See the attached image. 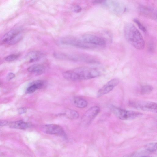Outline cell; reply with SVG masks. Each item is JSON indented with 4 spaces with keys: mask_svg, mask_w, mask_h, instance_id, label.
<instances>
[{
    "mask_svg": "<svg viewBox=\"0 0 157 157\" xmlns=\"http://www.w3.org/2000/svg\"><path fill=\"white\" fill-rule=\"evenodd\" d=\"M144 148L151 154L154 153L157 150V143H151L146 145Z\"/></svg>",
    "mask_w": 157,
    "mask_h": 157,
    "instance_id": "obj_19",
    "label": "cell"
},
{
    "mask_svg": "<svg viewBox=\"0 0 157 157\" xmlns=\"http://www.w3.org/2000/svg\"><path fill=\"white\" fill-rule=\"evenodd\" d=\"M119 82L120 80L117 78L111 80L98 91L97 97H99L109 93L118 85Z\"/></svg>",
    "mask_w": 157,
    "mask_h": 157,
    "instance_id": "obj_9",
    "label": "cell"
},
{
    "mask_svg": "<svg viewBox=\"0 0 157 157\" xmlns=\"http://www.w3.org/2000/svg\"><path fill=\"white\" fill-rule=\"evenodd\" d=\"M8 125L12 128L21 129H26L31 126L30 124L22 121L12 122Z\"/></svg>",
    "mask_w": 157,
    "mask_h": 157,
    "instance_id": "obj_14",
    "label": "cell"
},
{
    "mask_svg": "<svg viewBox=\"0 0 157 157\" xmlns=\"http://www.w3.org/2000/svg\"><path fill=\"white\" fill-rule=\"evenodd\" d=\"M62 44L83 48H89L96 47L90 44L83 42L75 38L66 37L63 38L61 40Z\"/></svg>",
    "mask_w": 157,
    "mask_h": 157,
    "instance_id": "obj_5",
    "label": "cell"
},
{
    "mask_svg": "<svg viewBox=\"0 0 157 157\" xmlns=\"http://www.w3.org/2000/svg\"><path fill=\"white\" fill-rule=\"evenodd\" d=\"M27 71L29 72L40 75L45 71V68L43 65L41 64H34L29 67Z\"/></svg>",
    "mask_w": 157,
    "mask_h": 157,
    "instance_id": "obj_15",
    "label": "cell"
},
{
    "mask_svg": "<svg viewBox=\"0 0 157 157\" xmlns=\"http://www.w3.org/2000/svg\"><path fill=\"white\" fill-rule=\"evenodd\" d=\"M153 87L149 85L142 86L141 88V92L142 95L149 94L153 90Z\"/></svg>",
    "mask_w": 157,
    "mask_h": 157,
    "instance_id": "obj_18",
    "label": "cell"
},
{
    "mask_svg": "<svg viewBox=\"0 0 157 157\" xmlns=\"http://www.w3.org/2000/svg\"><path fill=\"white\" fill-rule=\"evenodd\" d=\"M19 55H18L13 54V55H9L6 57L5 59L7 62H12L16 60L19 57Z\"/></svg>",
    "mask_w": 157,
    "mask_h": 157,
    "instance_id": "obj_21",
    "label": "cell"
},
{
    "mask_svg": "<svg viewBox=\"0 0 157 157\" xmlns=\"http://www.w3.org/2000/svg\"><path fill=\"white\" fill-rule=\"evenodd\" d=\"M100 72L94 68L80 67L66 71L63 76L66 79L76 81L88 80L99 77Z\"/></svg>",
    "mask_w": 157,
    "mask_h": 157,
    "instance_id": "obj_1",
    "label": "cell"
},
{
    "mask_svg": "<svg viewBox=\"0 0 157 157\" xmlns=\"http://www.w3.org/2000/svg\"><path fill=\"white\" fill-rule=\"evenodd\" d=\"M73 10L76 13H80L82 10V8L80 6L76 5L74 6Z\"/></svg>",
    "mask_w": 157,
    "mask_h": 157,
    "instance_id": "obj_23",
    "label": "cell"
},
{
    "mask_svg": "<svg viewBox=\"0 0 157 157\" xmlns=\"http://www.w3.org/2000/svg\"><path fill=\"white\" fill-rule=\"evenodd\" d=\"M105 1V0H95L94 2V3H101Z\"/></svg>",
    "mask_w": 157,
    "mask_h": 157,
    "instance_id": "obj_27",
    "label": "cell"
},
{
    "mask_svg": "<svg viewBox=\"0 0 157 157\" xmlns=\"http://www.w3.org/2000/svg\"><path fill=\"white\" fill-rule=\"evenodd\" d=\"M42 130L46 134L65 136V133L62 128L59 126L51 124L44 126Z\"/></svg>",
    "mask_w": 157,
    "mask_h": 157,
    "instance_id": "obj_7",
    "label": "cell"
},
{
    "mask_svg": "<svg viewBox=\"0 0 157 157\" xmlns=\"http://www.w3.org/2000/svg\"><path fill=\"white\" fill-rule=\"evenodd\" d=\"M100 111V109L99 107L94 106L90 108L82 117L81 122L82 124L85 126L90 124L99 114Z\"/></svg>",
    "mask_w": 157,
    "mask_h": 157,
    "instance_id": "obj_6",
    "label": "cell"
},
{
    "mask_svg": "<svg viewBox=\"0 0 157 157\" xmlns=\"http://www.w3.org/2000/svg\"><path fill=\"white\" fill-rule=\"evenodd\" d=\"M124 36L127 41L137 50L144 48L145 44L143 37L133 24L127 23L124 28Z\"/></svg>",
    "mask_w": 157,
    "mask_h": 157,
    "instance_id": "obj_2",
    "label": "cell"
},
{
    "mask_svg": "<svg viewBox=\"0 0 157 157\" xmlns=\"http://www.w3.org/2000/svg\"><path fill=\"white\" fill-rule=\"evenodd\" d=\"M18 112L19 114H23L26 112L27 109L25 108H20L18 110Z\"/></svg>",
    "mask_w": 157,
    "mask_h": 157,
    "instance_id": "obj_25",
    "label": "cell"
},
{
    "mask_svg": "<svg viewBox=\"0 0 157 157\" xmlns=\"http://www.w3.org/2000/svg\"><path fill=\"white\" fill-rule=\"evenodd\" d=\"M65 115L71 119H76L79 117V115L76 111L71 109H68L65 113Z\"/></svg>",
    "mask_w": 157,
    "mask_h": 157,
    "instance_id": "obj_17",
    "label": "cell"
},
{
    "mask_svg": "<svg viewBox=\"0 0 157 157\" xmlns=\"http://www.w3.org/2000/svg\"><path fill=\"white\" fill-rule=\"evenodd\" d=\"M20 33L18 29H14L5 34L1 39V42L3 44L8 43L15 37Z\"/></svg>",
    "mask_w": 157,
    "mask_h": 157,
    "instance_id": "obj_13",
    "label": "cell"
},
{
    "mask_svg": "<svg viewBox=\"0 0 157 157\" xmlns=\"http://www.w3.org/2000/svg\"><path fill=\"white\" fill-rule=\"evenodd\" d=\"M106 4L111 11L116 14H120L125 10L124 5L115 0H109L106 2Z\"/></svg>",
    "mask_w": 157,
    "mask_h": 157,
    "instance_id": "obj_10",
    "label": "cell"
},
{
    "mask_svg": "<svg viewBox=\"0 0 157 157\" xmlns=\"http://www.w3.org/2000/svg\"><path fill=\"white\" fill-rule=\"evenodd\" d=\"M43 56V54L40 52L34 51L28 53L26 56V60L29 63H32L40 60Z\"/></svg>",
    "mask_w": 157,
    "mask_h": 157,
    "instance_id": "obj_12",
    "label": "cell"
},
{
    "mask_svg": "<svg viewBox=\"0 0 157 157\" xmlns=\"http://www.w3.org/2000/svg\"><path fill=\"white\" fill-rule=\"evenodd\" d=\"M45 82L42 80H38L32 82L27 88L26 92L32 93L42 88L45 85Z\"/></svg>",
    "mask_w": 157,
    "mask_h": 157,
    "instance_id": "obj_11",
    "label": "cell"
},
{
    "mask_svg": "<svg viewBox=\"0 0 157 157\" xmlns=\"http://www.w3.org/2000/svg\"><path fill=\"white\" fill-rule=\"evenodd\" d=\"M8 124V122L4 120H0V126H4L7 125Z\"/></svg>",
    "mask_w": 157,
    "mask_h": 157,
    "instance_id": "obj_26",
    "label": "cell"
},
{
    "mask_svg": "<svg viewBox=\"0 0 157 157\" xmlns=\"http://www.w3.org/2000/svg\"><path fill=\"white\" fill-rule=\"evenodd\" d=\"M130 105L142 111L157 113V106L156 103L148 101H140L131 102Z\"/></svg>",
    "mask_w": 157,
    "mask_h": 157,
    "instance_id": "obj_4",
    "label": "cell"
},
{
    "mask_svg": "<svg viewBox=\"0 0 157 157\" xmlns=\"http://www.w3.org/2000/svg\"><path fill=\"white\" fill-rule=\"evenodd\" d=\"M22 38V36L19 33L13 38L11 41H10L8 42V44L9 45H14L20 41L21 40Z\"/></svg>",
    "mask_w": 157,
    "mask_h": 157,
    "instance_id": "obj_20",
    "label": "cell"
},
{
    "mask_svg": "<svg viewBox=\"0 0 157 157\" xmlns=\"http://www.w3.org/2000/svg\"><path fill=\"white\" fill-rule=\"evenodd\" d=\"M73 102L76 106L81 109L85 108L88 105V102L86 100L79 97L75 98L74 99Z\"/></svg>",
    "mask_w": 157,
    "mask_h": 157,
    "instance_id": "obj_16",
    "label": "cell"
},
{
    "mask_svg": "<svg viewBox=\"0 0 157 157\" xmlns=\"http://www.w3.org/2000/svg\"><path fill=\"white\" fill-rule=\"evenodd\" d=\"M111 109L115 116L122 120L133 119L142 115L141 113L139 112L126 110L114 106H111Z\"/></svg>",
    "mask_w": 157,
    "mask_h": 157,
    "instance_id": "obj_3",
    "label": "cell"
},
{
    "mask_svg": "<svg viewBox=\"0 0 157 157\" xmlns=\"http://www.w3.org/2000/svg\"><path fill=\"white\" fill-rule=\"evenodd\" d=\"M134 21L137 24L139 29L143 32H145L146 29L142 25L141 23L137 19H135L134 20Z\"/></svg>",
    "mask_w": 157,
    "mask_h": 157,
    "instance_id": "obj_22",
    "label": "cell"
},
{
    "mask_svg": "<svg viewBox=\"0 0 157 157\" xmlns=\"http://www.w3.org/2000/svg\"><path fill=\"white\" fill-rule=\"evenodd\" d=\"M15 76V75L12 72L9 73L8 74L7 76V80L8 81L11 80Z\"/></svg>",
    "mask_w": 157,
    "mask_h": 157,
    "instance_id": "obj_24",
    "label": "cell"
},
{
    "mask_svg": "<svg viewBox=\"0 0 157 157\" xmlns=\"http://www.w3.org/2000/svg\"><path fill=\"white\" fill-rule=\"evenodd\" d=\"M82 40L86 43L96 47L104 46L106 44L104 39L91 34L83 35L82 37Z\"/></svg>",
    "mask_w": 157,
    "mask_h": 157,
    "instance_id": "obj_8",
    "label": "cell"
}]
</instances>
